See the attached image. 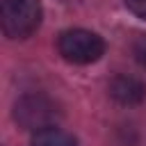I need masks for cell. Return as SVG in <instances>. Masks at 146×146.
Returning a JSON list of instances; mask_svg holds the SVG:
<instances>
[{
	"instance_id": "1",
	"label": "cell",
	"mask_w": 146,
	"mask_h": 146,
	"mask_svg": "<svg viewBox=\"0 0 146 146\" xmlns=\"http://www.w3.org/2000/svg\"><path fill=\"white\" fill-rule=\"evenodd\" d=\"M59 116H62L59 105L46 94H36V91L25 94L14 105V119L25 130L39 132V130H46V128H55Z\"/></svg>"
},
{
	"instance_id": "2",
	"label": "cell",
	"mask_w": 146,
	"mask_h": 146,
	"mask_svg": "<svg viewBox=\"0 0 146 146\" xmlns=\"http://www.w3.org/2000/svg\"><path fill=\"white\" fill-rule=\"evenodd\" d=\"M2 32L9 39H27L41 23L39 0H2Z\"/></svg>"
},
{
	"instance_id": "3",
	"label": "cell",
	"mask_w": 146,
	"mask_h": 146,
	"mask_svg": "<svg viewBox=\"0 0 146 146\" xmlns=\"http://www.w3.org/2000/svg\"><path fill=\"white\" fill-rule=\"evenodd\" d=\"M57 50L71 64H91V62L100 59L105 43L96 32L75 27V30H66V32L59 34Z\"/></svg>"
},
{
	"instance_id": "4",
	"label": "cell",
	"mask_w": 146,
	"mask_h": 146,
	"mask_svg": "<svg viewBox=\"0 0 146 146\" xmlns=\"http://www.w3.org/2000/svg\"><path fill=\"white\" fill-rule=\"evenodd\" d=\"M110 96L119 105H139L146 98V84L132 75H116L110 82Z\"/></svg>"
},
{
	"instance_id": "5",
	"label": "cell",
	"mask_w": 146,
	"mask_h": 146,
	"mask_svg": "<svg viewBox=\"0 0 146 146\" xmlns=\"http://www.w3.org/2000/svg\"><path fill=\"white\" fill-rule=\"evenodd\" d=\"M32 146H78V141L73 135H68L59 128H46V130L34 132Z\"/></svg>"
},
{
	"instance_id": "6",
	"label": "cell",
	"mask_w": 146,
	"mask_h": 146,
	"mask_svg": "<svg viewBox=\"0 0 146 146\" xmlns=\"http://www.w3.org/2000/svg\"><path fill=\"white\" fill-rule=\"evenodd\" d=\"M132 55H135L137 64H141V66L146 68V34H141V36L135 39V43H132Z\"/></svg>"
},
{
	"instance_id": "7",
	"label": "cell",
	"mask_w": 146,
	"mask_h": 146,
	"mask_svg": "<svg viewBox=\"0 0 146 146\" xmlns=\"http://www.w3.org/2000/svg\"><path fill=\"white\" fill-rule=\"evenodd\" d=\"M123 2H125V7H128L135 16L146 18V0H123Z\"/></svg>"
}]
</instances>
